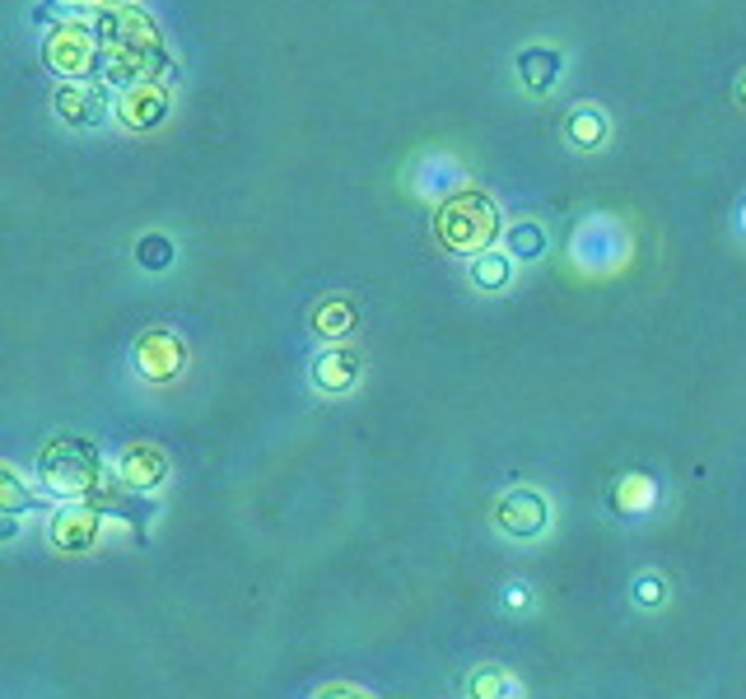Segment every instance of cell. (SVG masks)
<instances>
[{
	"mask_svg": "<svg viewBox=\"0 0 746 699\" xmlns=\"http://www.w3.org/2000/svg\"><path fill=\"white\" fill-rule=\"evenodd\" d=\"M500 528L514 536H537L546 528V503L533 490H514L508 499H500Z\"/></svg>",
	"mask_w": 746,
	"mask_h": 699,
	"instance_id": "1",
	"label": "cell"
},
{
	"mask_svg": "<svg viewBox=\"0 0 746 699\" xmlns=\"http://www.w3.org/2000/svg\"><path fill=\"white\" fill-rule=\"evenodd\" d=\"M635 588H639V601H649V607H654V601H662V578H654V574L639 578Z\"/></svg>",
	"mask_w": 746,
	"mask_h": 699,
	"instance_id": "7",
	"label": "cell"
},
{
	"mask_svg": "<svg viewBox=\"0 0 746 699\" xmlns=\"http://www.w3.org/2000/svg\"><path fill=\"white\" fill-rule=\"evenodd\" d=\"M471 276H476V285H485V289H500L508 280V262L504 257H481L476 266H471Z\"/></svg>",
	"mask_w": 746,
	"mask_h": 699,
	"instance_id": "4",
	"label": "cell"
},
{
	"mask_svg": "<svg viewBox=\"0 0 746 699\" xmlns=\"http://www.w3.org/2000/svg\"><path fill=\"white\" fill-rule=\"evenodd\" d=\"M742 99H746V80H742Z\"/></svg>",
	"mask_w": 746,
	"mask_h": 699,
	"instance_id": "9",
	"label": "cell"
},
{
	"mask_svg": "<svg viewBox=\"0 0 746 699\" xmlns=\"http://www.w3.org/2000/svg\"><path fill=\"white\" fill-rule=\"evenodd\" d=\"M518 75H523V85L527 89H551L556 85V75H560V56L556 52H541V47H533V52H523V62H518Z\"/></svg>",
	"mask_w": 746,
	"mask_h": 699,
	"instance_id": "2",
	"label": "cell"
},
{
	"mask_svg": "<svg viewBox=\"0 0 746 699\" xmlns=\"http://www.w3.org/2000/svg\"><path fill=\"white\" fill-rule=\"evenodd\" d=\"M569 141H574L579 149H593L606 141V116L597 108H579L574 116H569Z\"/></svg>",
	"mask_w": 746,
	"mask_h": 699,
	"instance_id": "3",
	"label": "cell"
},
{
	"mask_svg": "<svg viewBox=\"0 0 746 699\" xmlns=\"http://www.w3.org/2000/svg\"><path fill=\"white\" fill-rule=\"evenodd\" d=\"M508 243H514V252H518V257H537V252H541V229L537 224H523V229H514V233H508Z\"/></svg>",
	"mask_w": 746,
	"mask_h": 699,
	"instance_id": "5",
	"label": "cell"
},
{
	"mask_svg": "<svg viewBox=\"0 0 746 699\" xmlns=\"http://www.w3.org/2000/svg\"><path fill=\"white\" fill-rule=\"evenodd\" d=\"M145 262H150V266H164V243H160V238L145 243Z\"/></svg>",
	"mask_w": 746,
	"mask_h": 699,
	"instance_id": "8",
	"label": "cell"
},
{
	"mask_svg": "<svg viewBox=\"0 0 746 699\" xmlns=\"http://www.w3.org/2000/svg\"><path fill=\"white\" fill-rule=\"evenodd\" d=\"M654 503V485L649 480H644V476H630V480H625L621 485V503Z\"/></svg>",
	"mask_w": 746,
	"mask_h": 699,
	"instance_id": "6",
	"label": "cell"
}]
</instances>
